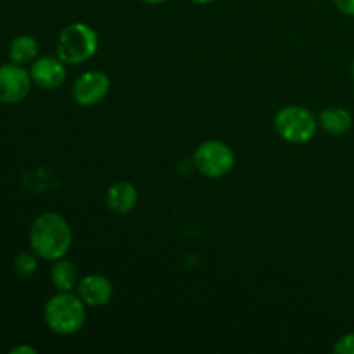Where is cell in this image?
I'll list each match as a JSON object with an SVG mask.
<instances>
[{
  "label": "cell",
  "instance_id": "11",
  "mask_svg": "<svg viewBox=\"0 0 354 354\" xmlns=\"http://www.w3.org/2000/svg\"><path fill=\"white\" fill-rule=\"evenodd\" d=\"M50 280L52 286L59 292H71V290H75L78 287L82 277H80V270L75 263L61 258L57 261H54V266L50 270Z\"/></svg>",
  "mask_w": 354,
  "mask_h": 354
},
{
  "label": "cell",
  "instance_id": "2",
  "mask_svg": "<svg viewBox=\"0 0 354 354\" xmlns=\"http://www.w3.org/2000/svg\"><path fill=\"white\" fill-rule=\"evenodd\" d=\"M86 304L82 297L71 292H59L47 301L44 320L52 332L59 335H73L82 330L86 320Z\"/></svg>",
  "mask_w": 354,
  "mask_h": 354
},
{
  "label": "cell",
  "instance_id": "20",
  "mask_svg": "<svg viewBox=\"0 0 354 354\" xmlns=\"http://www.w3.org/2000/svg\"><path fill=\"white\" fill-rule=\"evenodd\" d=\"M353 76H354V64H353Z\"/></svg>",
  "mask_w": 354,
  "mask_h": 354
},
{
  "label": "cell",
  "instance_id": "19",
  "mask_svg": "<svg viewBox=\"0 0 354 354\" xmlns=\"http://www.w3.org/2000/svg\"><path fill=\"white\" fill-rule=\"evenodd\" d=\"M142 2H145V3H152V6H156V3L168 2V0H142Z\"/></svg>",
  "mask_w": 354,
  "mask_h": 354
},
{
  "label": "cell",
  "instance_id": "4",
  "mask_svg": "<svg viewBox=\"0 0 354 354\" xmlns=\"http://www.w3.org/2000/svg\"><path fill=\"white\" fill-rule=\"evenodd\" d=\"M273 127L279 137L289 144H306L315 137L318 120L303 106H286L275 114Z\"/></svg>",
  "mask_w": 354,
  "mask_h": 354
},
{
  "label": "cell",
  "instance_id": "6",
  "mask_svg": "<svg viewBox=\"0 0 354 354\" xmlns=\"http://www.w3.org/2000/svg\"><path fill=\"white\" fill-rule=\"evenodd\" d=\"M30 71L21 64L10 62V64L0 66V102L2 104H17L28 97L31 90Z\"/></svg>",
  "mask_w": 354,
  "mask_h": 354
},
{
  "label": "cell",
  "instance_id": "8",
  "mask_svg": "<svg viewBox=\"0 0 354 354\" xmlns=\"http://www.w3.org/2000/svg\"><path fill=\"white\" fill-rule=\"evenodd\" d=\"M31 80L37 86L44 90H55L66 82V62L59 57L45 55V57L35 59L30 68Z\"/></svg>",
  "mask_w": 354,
  "mask_h": 354
},
{
  "label": "cell",
  "instance_id": "3",
  "mask_svg": "<svg viewBox=\"0 0 354 354\" xmlns=\"http://www.w3.org/2000/svg\"><path fill=\"white\" fill-rule=\"evenodd\" d=\"M99 35L90 24L71 23L59 33L57 57L66 64H82L95 55Z\"/></svg>",
  "mask_w": 354,
  "mask_h": 354
},
{
  "label": "cell",
  "instance_id": "13",
  "mask_svg": "<svg viewBox=\"0 0 354 354\" xmlns=\"http://www.w3.org/2000/svg\"><path fill=\"white\" fill-rule=\"evenodd\" d=\"M38 55V41L37 38L31 35H17L9 47V57L10 61L16 64H28L33 62Z\"/></svg>",
  "mask_w": 354,
  "mask_h": 354
},
{
  "label": "cell",
  "instance_id": "5",
  "mask_svg": "<svg viewBox=\"0 0 354 354\" xmlns=\"http://www.w3.org/2000/svg\"><path fill=\"white\" fill-rule=\"evenodd\" d=\"M194 166L206 178H223L234 169L235 154L225 142L207 140L194 152Z\"/></svg>",
  "mask_w": 354,
  "mask_h": 354
},
{
  "label": "cell",
  "instance_id": "12",
  "mask_svg": "<svg viewBox=\"0 0 354 354\" xmlns=\"http://www.w3.org/2000/svg\"><path fill=\"white\" fill-rule=\"evenodd\" d=\"M318 124L330 135H344L351 130L353 118L344 107H328L320 113Z\"/></svg>",
  "mask_w": 354,
  "mask_h": 354
},
{
  "label": "cell",
  "instance_id": "14",
  "mask_svg": "<svg viewBox=\"0 0 354 354\" xmlns=\"http://www.w3.org/2000/svg\"><path fill=\"white\" fill-rule=\"evenodd\" d=\"M37 268H38V256L35 254L33 251L21 252V254H17L16 259H14V272H16V275L23 277V279L33 275V273L37 272Z\"/></svg>",
  "mask_w": 354,
  "mask_h": 354
},
{
  "label": "cell",
  "instance_id": "15",
  "mask_svg": "<svg viewBox=\"0 0 354 354\" xmlns=\"http://www.w3.org/2000/svg\"><path fill=\"white\" fill-rule=\"evenodd\" d=\"M334 353L337 354H354V334H346L335 342Z\"/></svg>",
  "mask_w": 354,
  "mask_h": 354
},
{
  "label": "cell",
  "instance_id": "7",
  "mask_svg": "<svg viewBox=\"0 0 354 354\" xmlns=\"http://www.w3.org/2000/svg\"><path fill=\"white\" fill-rule=\"evenodd\" d=\"M111 90V80L102 71H86L73 83V99L78 106L90 107L107 97Z\"/></svg>",
  "mask_w": 354,
  "mask_h": 354
},
{
  "label": "cell",
  "instance_id": "16",
  "mask_svg": "<svg viewBox=\"0 0 354 354\" xmlns=\"http://www.w3.org/2000/svg\"><path fill=\"white\" fill-rule=\"evenodd\" d=\"M334 3L346 16H354V0H334Z\"/></svg>",
  "mask_w": 354,
  "mask_h": 354
},
{
  "label": "cell",
  "instance_id": "10",
  "mask_svg": "<svg viewBox=\"0 0 354 354\" xmlns=\"http://www.w3.org/2000/svg\"><path fill=\"white\" fill-rule=\"evenodd\" d=\"M138 203V192L133 183L116 182L106 194V206L118 216L131 213Z\"/></svg>",
  "mask_w": 354,
  "mask_h": 354
},
{
  "label": "cell",
  "instance_id": "17",
  "mask_svg": "<svg viewBox=\"0 0 354 354\" xmlns=\"http://www.w3.org/2000/svg\"><path fill=\"white\" fill-rule=\"evenodd\" d=\"M10 354H37V349L30 348V346H17V348L10 349Z\"/></svg>",
  "mask_w": 354,
  "mask_h": 354
},
{
  "label": "cell",
  "instance_id": "9",
  "mask_svg": "<svg viewBox=\"0 0 354 354\" xmlns=\"http://www.w3.org/2000/svg\"><path fill=\"white\" fill-rule=\"evenodd\" d=\"M76 290H78V296L82 297L83 303L92 308H100L109 304L114 294L113 282L107 277L99 275V273L82 277Z\"/></svg>",
  "mask_w": 354,
  "mask_h": 354
},
{
  "label": "cell",
  "instance_id": "1",
  "mask_svg": "<svg viewBox=\"0 0 354 354\" xmlns=\"http://www.w3.org/2000/svg\"><path fill=\"white\" fill-rule=\"evenodd\" d=\"M31 251L45 261L64 258L73 244V232L68 221L57 213H44L37 216L30 228Z\"/></svg>",
  "mask_w": 354,
  "mask_h": 354
},
{
  "label": "cell",
  "instance_id": "18",
  "mask_svg": "<svg viewBox=\"0 0 354 354\" xmlns=\"http://www.w3.org/2000/svg\"><path fill=\"white\" fill-rule=\"evenodd\" d=\"M190 2H194V3H199V6H206V3H211V2H214V0H190Z\"/></svg>",
  "mask_w": 354,
  "mask_h": 354
}]
</instances>
